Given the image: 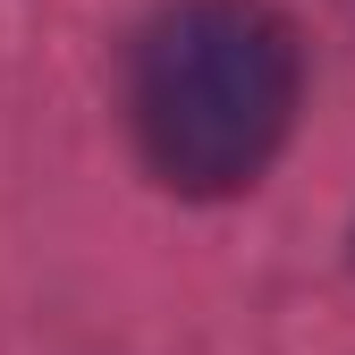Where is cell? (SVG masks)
Wrapping results in <instances>:
<instances>
[{
    "label": "cell",
    "mask_w": 355,
    "mask_h": 355,
    "mask_svg": "<svg viewBox=\"0 0 355 355\" xmlns=\"http://www.w3.org/2000/svg\"><path fill=\"white\" fill-rule=\"evenodd\" d=\"M304 102L296 26L262 0H178L136 34L127 119L161 187L178 195H245L279 161Z\"/></svg>",
    "instance_id": "1"
}]
</instances>
